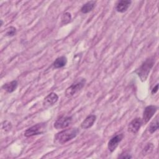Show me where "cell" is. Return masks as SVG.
Returning <instances> with one entry per match:
<instances>
[{
	"label": "cell",
	"mask_w": 159,
	"mask_h": 159,
	"mask_svg": "<svg viewBox=\"0 0 159 159\" xmlns=\"http://www.w3.org/2000/svg\"><path fill=\"white\" fill-rule=\"evenodd\" d=\"M79 133L78 128L65 129L57 133L54 137V142L57 144H63L76 137Z\"/></svg>",
	"instance_id": "6da1fadb"
},
{
	"label": "cell",
	"mask_w": 159,
	"mask_h": 159,
	"mask_svg": "<svg viewBox=\"0 0 159 159\" xmlns=\"http://www.w3.org/2000/svg\"><path fill=\"white\" fill-rule=\"evenodd\" d=\"M155 63V58L151 57L145 60L140 66L135 70V73L138 75L142 81H145L148 78L151 69Z\"/></svg>",
	"instance_id": "7a4b0ae2"
},
{
	"label": "cell",
	"mask_w": 159,
	"mask_h": 159,
	"mask_svg": "<svg viewBox=\"0 0 159 159\" xmlns=\"http://www.w3.org/2000/svg\"><path fill=\"white\" fill-rule=\"evenodd\" d=\"M86 80L83 78L77 79L73 84H71L69 87H68L65 91V96L70 98L73 96L79 91H80L85 85Z\"/></svg>",
	"instance_id": "3957f363"
},
{
	"label": "cell",
	"mask_w": 159,
	"mask_h": 159,
	"mask_svg": "<svg viewBox=\"0 0 159 159\" xmlns=\"http://www.w3.org/2000/svg\"><path fill=\"white\" fill-rule=\"evenodd\" d=\"M47 124L45 123H39L37 124L29 129H27L24 132V136L27 137L37 135L43 134L46 131Z\"/></svg>",
	"instance_id": "277c9868"
},
{
	"label": "cell",
	"mask_w": 159,
	"mask_h": 159,
	"mask_svg": "<svg viewBox=\"0 0 159 159\" xmlns=\"http://www.w3.org/2000/svg\"><path fill=\"white\" fill-rule=\"evenodd\" d=\"M72 117L71 116H61L54 123V127L57 129H65L70 126L72 122Z\"/></svg>",
	"instance_id": "5b68a950"
},
{
	"label": "cell",
	"mask_w": 159,
	"mask_h": 159,
	"mask_svg": "<svg viewBox=\"0 0 159 159\" xmlns=\"http://www.w3.org/2000/svg\"><path fill=\"white\" fill-rule=\"evenodd\" d=\"M157 109L158 107L155 105H150L147 106L143 111V117L142 119V123L147 124L157 112Z\"/></svg>",
	"instance_id": "8992f818"
},
{
	"label": "cell",
	"mask_w": 159,
	"mask_h": 159,
	"mask_svg": "<svg viewBox=\"0 0 159 159\" xmlns=\"http://www.w3.org/2000/svg\"><path fill=\"white\" fill-rule=\"evenodd\" d=\"M123 138H124L123 134H119L112 137L109 140L107 144V148L110 152H113L116 149L119 143L121 142Z\"/></svg>",
	"instance_id": "52a82bcc"
},
{
	"label": "cell",
	"mask_w": 159,
	"mask_h": 159,
	"mask_svg": "<svg viewBox=\"0 0 159 159\" xmlns=\"http://www.w3.org/2000/svg\"><path fill=\"white\" fill-rule=\"evenodd\" d=\"M142 124V120L140 118L137 117L134 119L128 125V130L132 133L136 134L139 130L140 127Z\"/></svg>",
	"instance_id": "ba28073f"
},
{
	"label": "cell",
	"mask_w": 159,
	"mask_h": 159,
	"mask_svg": "<svg viewBox=\"0 0 159 159\" xmlns=\"http://www.w3.org/2000/svg\"><path fill=\"white\" fill-rule=\"evenodd\" d=\"M58 95L53 92L48 94L43 99V105L45 107H48L53 106L58 101Z\"/></svg>",
	"instance_id": "9c48e42d"
},
{
	"label": "cell",
	"mask_w": 159,
	"mask_h": 159,
	"mask_svg": "<svg viewBox=\"0 0 159 159\" xmlns=\"http://www.w3.org/2000/svg\"><path fill=\"white\" fill-rule=\"evenodd\" d=\"M96 119V116L94 114H91L88 116L85 119L81 122V127L82 129H87L90 127H91L94 123L95 122Z\"/></svg>",
	"instance_id": "30bf717a"
},
{
	"label": "cell",
	"mask_w": 159,
	"mask_h": 159,
	"mask_svg": "<svg viewBox=\"0 0 159 159\" xmlns=\"http://www.w3.org/2000/svg\"><path fill=\"white\" fill-rule=\"evenodd\" d=\"M131 2H132V1H129V0H121V1H119L116 4V10L117 12H119L123 13V12H125L128 9V8L130 6Z\"/></svg>",
	"instance_id": "8fae6325"
},
{
	"label": "cell",
	"mask_w": 159,
	"mask_h": 159,
	"mask_svg": "<svg viewBox=\"0 0 159 159\" xmlns=\"http://www.w3.org/2000/svg\"><path fill=\"white\" fill-rule=\"evenodd\" d=\"M18 86V83L16 80H13L11 82L5 83L2 86V88L3 89H4L6 91H7V93H12L14 92L17 88Z\"/></svg>",
	"instance_id": "7c38bea8"
},
{
	"label": "cell",
	"mask_w": 159,
	"mask_h": 159,
	"mask_svg": "<svg viewBox=\"0 0 159 159\" xmlns=\"http://www.w3.org/2000/svg\"><path fill=\"white\" fill-rule=\"evenodd\" d=\"M67 63V58L65 56H61L58 57L55 60L53 63V66L55 68H61L64 67Z\"/></svg>",
	"instance_id": "4fadbf2b"
},
{
	"label": "cell",
	"mask_w": 159,
	"mask_h": 159,
	"mask_svg": "<svg viewBox=\"0 0 159 159\" xmlns=\"http://www.w3.org/2000/svg\"><path fill=\"white\" fill-rule=\"evenodd\" d=\"M96 1H90L85 3L81 8V12L83 14H86L91 12L95 7Z\"/></svg>",
	"instance_id": "5bb4252c"
},
{
	"label": "cell",
	"mask_w": 159,
	"mask_h": 159,
	"mask_svg": "<svg viewBox=\"0 0 159 159\" xmlns=\"http://www.w3.org/2000/svg\"><path fill=\"white\" fill-rule=\"evenodd\" d=\"M158 129V119L156 118L155 120H153L150 124L148 127V130L150 134L154 133L157 129Z\"/></svg>",
	"instance_id": "9a60e30c"
},
{
	"label": "cell",
	"mask_w": 159,
	"mask_h": 159,
	"mask_svg": "<svg viewBox=\"0 0 159 159\" xmlns=\"http://www.w3.org/2000/svg\"><path fill=\"white\" fill-rule=\"evenodd\" d=\"M61 24H66L69 23L71 20V16L69 12H65L61 18Z\"/></svg>",
	"instance_id": "2e32d148"
},
{
	"label": "cell",
	"mask_w": 159,
	"mask_h": 159,
	"mask_svg": "<svg viewBox=\"0 0 159 159\" xmlns=\"http://www.w3.org/2000/svg\"><path fill=\"white\" fill-rule=\"evenodd\" d=\"M153 148H154V146H153V145L152 143H147V145L144 147V148L142 150L143 155L150 153L153 151Z\"/></svg>",
	"instance_id": "e0dca14e"
},
{
	"label": "cell",
	"mask_w": 159,
	"mask_h": 159,
	"mask_svg": "<svg viewBox=\"0 0 159 159\" xmlns=\"http://www.w3.org/2000/svg\"><path fill=\"white\" fill-rule=\"evenodd\" d=\"M16 34V29L14 27L11 26L6 29L5 35L7 37H12Z\"/></svg>",
	"instance_id": "ac0fdd59"
},
{
	"label": "cell",
	"mask_w": 159,
	"mask_h": 159,
	"mask_svg": "<svg viewBox=\"0 0 159 159\" xmlns=\"http://www.w3.org/2000/svg\"><path fill=\"white\" fill-rule=\"evenodd\" d=\"M2 129L5 130V132H8L12 129V124L10 122L5 120L2 123Z\"/></svg>",
	"instance_id": "d6986e66"
},
{
	"label": "cell",
	"mask_w": 159,
	"mask_h": 159,
	"mask_svg": "<svg viewBox=\"0 0 159 159\" xmlns=\"http://www.w3.org/2000/svg\"><path fill=\"white\" fill-rule=\"evenodd\" d=\"M119 158H127V159H129V158H132V156L129 154V153H122L120 155H119L118 157Z\"/></svg>",
	"instance_id": "ffe728a7"
},
{
	"label": "cell",
	"mask_w": 159,
	"mask_h": 159,
	"mask_svg": "<svg viewBox=\"0 0 159 159\" xmlns=\"http://www.w3.org/2000/svg\"><path fill=\"white\" fill-rule=\"evenodd\" d=\"M158 84H157V85L152 89V91H151L152 94H155L158 91Z\"/></svg>",
	"instance_id": "44dd1931"
},
{
	"label": "cell",
	"mask_w": 159,
	"mask_h": 159,
	"mask_svg": "<svg viewBox=\"0 0 159 159\" xmlns=\"http://www.w3.org/2000/svg\"><path fill=\"white\" fill-rule=\"evenodd\" d=\"M3 25V22L2 20H1V26H2Z\"/></svg>",
	"instance_id": "7402d4cb"
}]
</instances>
